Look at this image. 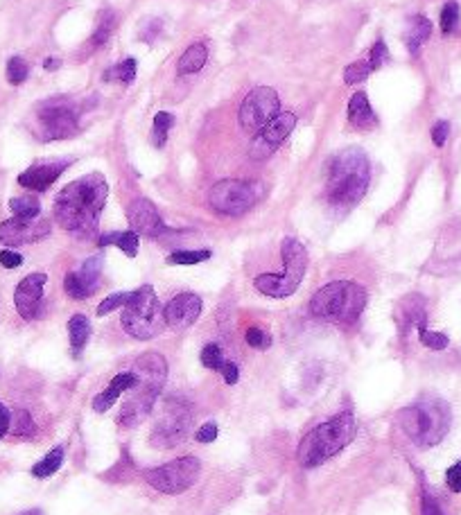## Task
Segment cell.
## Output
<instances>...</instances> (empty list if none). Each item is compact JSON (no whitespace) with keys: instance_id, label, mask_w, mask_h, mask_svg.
<instances>
[{"instance_id":"8","label":"cell","mask_w":461,"mask_h":515,"mask_svg":"<svg viewBox=\"0 0 461 515\" xmlns=\"http://www.w3.org/2000/svg\"><path fill=\"white\" fill-rule=\"evenodd\" d=\"M122 328L134 339H152L166 328L163 308L152 285H143L131 292V297L122 310Z\"/></svg>"},{"instance_id":"34","label":"cell","mask_w":461,"mask_h":515,"mask_svg":"<svg viewBox=\"0 0 461 515\" xmlns=\"http://www.w3.org/2000/svg\"><path fill=\"white\" fill-rule=\"evenodd\" d=\"M30 75V66L25 64V59L21 57H11L7 61V82L14 84V86H21L25 79Z\"/></svg>"},{"instance_id":"12","label":"cell","mask_w":461,"mask_h":515,"mask_svg":"<svg viewBox=\"0 0 461 515\" xmlns=\"http://www.w3.org/2000/svg\"><path fill=\"white\" fill-rule=\"evenodd\" d=\"M190 423H192V411L185 407V404L168 400L152 429L149 443H152V448H161V450L179 445L185 441V436H188Z\"/></svg>"},{"instance_id":"3","label":"cell","mask_w":461,"mask_h":515,"mask_svg":"<svg viewBox=\"0 0 461 515\" xmlns=\"http://www.w3.org/2000/svg\"><path fill=\"white\" fill-rule=\"evenodd\" d=\"M134 375H136V382L127 391L129 398L122 404V411L118 419L120 425L124 427L139 425L149 414V409L154 407L161 389H163L168 380V362L161 353H145L134 364Z\"/></svg>"},{"instance_id":"48","label":"cell","mask_w":461,"mask_h":515,"mask_svg":"<svg viewBox=\"0 0 461 515\" xmlns=\"http://www.w3.org/2000/svg\"><path fill=\"white\" fill-rule=\"evenodd\" d=\"M9 425H11V414H9V409L5 407V404L0 402V438L9 432Z\"/></svg>"},{"instance_id":"36","label":"cell","mask_w":461,"mask_h":515,"mask_svg":"<svg viewBox=\"0 0 461 515\" xmlns=\"http://www.w3.org/2000/svg\"><path fill=\"white\" fill-rule=\"evenodd\" d=\"M418 339L425 348H432V350H445L448 348V337L443 333H434V330H428L425 326L418 328Z\"/></svg>"},{"instance_id":"24","label":"cell","mask_w":461,"mask_h":515,"mask_svg":"<svg viewBox=\"0 0 461 515\" xmlns=\"http://www.w3.org/2000/svg\"><path fill=\"white\" fill-rule=\"evenodd\" d=\"M97 244L99 247H111V244H116L122 253H127L129 258H136V253H139V233H134V231L104 233V236H99Z\"/></svg>"},{"instance_id":"33","label":"cell","mask_w":461,"mask_h":515,"mask_svg":"<svg viewBox=\"0 0 461 515\" xmlns=\"http://www.w3.org/2000/svg\"><path fill=\"white\" fill-rule=\"evenodd\" d=\"M210 258L208 249H199V251H174L168 255V265H197L204 262Z\"/></svg>"},{"instance_id":"39","label":"cell","mask_w":461,"mask_h":515,"mask_svg":"<svg viewBox=\"0 0 461 515\" xmlns=\"http://www.w3.org/2000/svg\"><path fill=\"white\" fill-rule=\"evenodd\" d=\"M457 23H459V5L455 0H450V3H445L441 9V32L450 34L457 28Z\"/></svg>"},{"instance_id":"35","label":"cell","mask_w":461,"mask_h":515,"mask_svg":"<svg viewBox=\"0 0 461 515\" xmlns=\"http://www.w3.org/2000/svg\"><path fill=\"white\" fill-rule=\"evenodd\" d=\"M202 364L206 366V369H210V371H219L222 373V369H224V353H222V348L217 346V343H208V346H204V350H202Z\"/></svg>"},{"instance_id":"18","label":"cell","mask_w":461,"mask_h":515,"mask_svg":"<svg viewBox=\"0 0 461 515\" xmlns=\"http://www.w3.org/2000/svg\"><path fill=\"white\" fill-rule=\"evenodd\" d=\"M127 222H129L131 231L139 233V236L158 238V236H166V233H170V228L166 226V222L158 215V208L149 199H145V197L129 204Z\"/></svg>"},{"instance_id":"25","label":"cell","mask_w":461,"mask_h":515,"mask_svg":"<svg viewBox=\"0 0 461 515\" xmlns=\"http://www.w3.org/2000/svg\"><path fill=\"white\" fill-rule=\"evenodd\" d=\"M206 59H208V50H206L204 43L190 45L188 50L181 55L179 64H177L179 75H190V72H199V70L206 66Z\"/></svg>"},{"instance_id":"23","label":"cell","mask_w":461,"mask_h":515,"mask_svg":"<svg viewBox=\"0 0 461 515\" xmlns=\"http://www.w3.org/2000/svg\"><path fill=\"white\" fill-rule=\"evenodd\" d=\"M430 34H432V23L430 18H425L423 14H416L407 21V30H405V45L409 55H418L421 48L430 41Z\"/></svg>"},{"instance_id":"9","label":"cell","mask_w":461,"mask_h":515,"mask_svg":"<svg viewBox=\"0 0 461 515\" xmlns=\"http://www.w3.org/2000/svg\"><path fill=\"white\" fill-rule=\"evenodd\" d=\"M199 472H202V463H199L197 457H181L158 465V468L143 470V477L158 493L179 495V493H185L199 480Z\"/></svg>"},{"instance_id":"44","label":"cell","mask_w":461,"mask_h":515,"mask_svg":"<svg viewBox=\"0 0 461 515\" xmlns=\"http://www.w3.org/2000/svg\"><path fill=\"white\" fill-rule=\"evenodd\" d=\"M448 133H450V125H448L445 120H439L437 125L432 127V140L437 147H443L445 140H448Z\"/></svg>"},{"instance_id":"43","label":"cell","mask_w":461,"mask_h":515,"mask_svg":"<svg viewBox=\"0 0 461 515\" xmlns=\"http://www.w3.org/2000/svg\"><path fill=\"white\" fill-rule=\"evenodd\" d=\"M195 438L199 441V443H213V441L217 438V425L215 423H204L197 429Z\"/></svg>"},{"instance_id":"21","label":"cell","mask_w":461,"mask_h":515,"mask_svg":"<svg viewBox=\"0 0 461 515\" xmlns=\"http://www.w3.org/2000/svg\"><path fill=\"white\" fill-rule=\"evenodd\" d=\"M134 382H136V375H134V371L118 373L114 380H111L109 387L102 391V394L95 396V400H93V409H95L97 414H104L107 409L114 407V404L118 402V398L124 394V391H129V389L134 387Z\"/></svg>"},{"instance_id":"14","label":"cell","mask_w":461,"mask_h":515,"mask_svg":"<svg viewBox=\"0 0 461 515\" xmlns=\"http://www.w3.org/2000/svg\"><path fill=\"white\" fill-rule=\"evenodd\" d=\"M102 280V255L86 258L77 272H70L64 278V289L70 299L84 301L93 297Z\"/></svg>"},{"instance_id":"28","label":"cell","mask_w":461,"mask_h":515,"mask_svg":"<svg viewBox=\"0 0 461 515\" xmlns=\"http://www.w3.org/2000/svg\"><path fill=\"white\" fill-rule=\"evenodd\" d=\"M116 21L118 18H116V11L114 9H104L102 14H99L95 32H93V39H91L93 48H102L109 41V36L114 34V30H116Z\"/></svg>"},{"instance_id":"2","label":"cell","mask_w":461,"mask_h":515,"mask_svg":"<svg viewBox=\"0 0 461 515\" xmlns=\"http://www.w3.org/2000/svg\"><path fill=\"white\" fill-rule=\"evenodd\" d=\"M371 163L362 147H346L332 158L328 170L326 197L332 206L351 208L367 194Z\"/></svg>"},{"instance_id":"46","label":"cell","mask_w":461,"mask_h":515,"mask_svg":"<svg viewBox=\"0 0 461 515\" xmlns=\"http://www.w3.org/2000/svg\"><path fill=\"white\" fill-rule=\"evenodd\" d=\"M421 515H445L437 502L432 499V495L428 493H423V499H421Z\"/></svg>"},{"instance_id":"1","label":"cell","mask_w":461,"mask_h":515,"mask_svg":"<svg viewBox=\"0 0 461 515\" xmlns=\"http://www.w3.org/2000/svg\"><path fill=\"white\" fill-rule=\"evenodd\" d=\"M109 186L102 175H86L57 194L55 219L59 226L77 238H91L97 231L99 215L104 211Z\"/></svg>"},{"instance_id":"5","label":"cell","mask_w":461,"mask_h":515,"mask_svg":"<svg viewBox=\"0 0 461 515\" xmlns=\"http://www.w3.org/2000/svg\"><path fill=\"white\" fill-rule=\"evenodd\" d=\"M398 425L418 448H432L443 441L450 429V407L434 396H425L398 414Z\"/></svg>"},{"instance_id":"32","label":"cell","mask_w":461,"mask_h":515,"mask_svg":"<svg viewBox=\"0 0 461 515\" xmlns=\"http://www.w3.org/2000/svg\"><path fill=\"white\" fill-rule=\"evenodd\" d=\"M371 72H373V68H371L369 61H355V64L346 66V70H344V82L348 86H357V84H362L371 75Z\"/></svg>"},{"instance_id":"31","label":"cell","mask_w":461,"mask_h":515,"mask_svg":"<svg viewBox=\"0 0 461 515\" xmlns=\"http://www.w3.org/2000/svg\"><path fill=\"white\" fill-rule=\"evenodd\" d=\"M136 77V59H124L114 68H109L104 72L107 82H120V84H131Z\"/></svg>"},{"instance_id":"10","label":"cell","mask_w":461,"mask_h":515,"mask_svg":"<svg viewBox=\"0 0 461 515\" xmlns=\"http://www.w3.org/2000/svg\"><path fill=\"white\" fill-rule=\"evenodd\" d=\"M263 188L254 181H240V179H222L217 181L208 192V201L213 211L222 215L238 217L244 215L249 208H254L260 199Z\"/></svg>"},{"instance_id":"38","label":"cell","mask_w":461,"mask_h":515,"mask_svg":"<svg viewBox=\"0 0 461 515\" xmlns=\"http://www.w3.org/2000/svg\"><path fill=\"white\" fill-rule=\"evenodd\" d=\"M9 429H11V434H16V436H30V434L34 432V423H32V419H30V414H28V411H23V409H18V411L14 414V419H11Z\"/></svg>"},{"instance_id":"6","label":"cell","mask_w":461,"mask_h":515,"mask_svg":"<svg viewBox=\"0 0 461 515\" xmlns=\"http://www.w3.org/2000/svg\"><path fill=\"white\" fill-rule=\"evenodd\" d=\"M367 305V289L351 280H335L315 292L310 312L332 323H355Z\"/></svg>"},{"instance_id":"26","label":"cell","mask_w":461,"mask_h":515,"mask_svg":"<svg viewBox=\"0 0 461 515\" xmlns=\"http://www.w3.org/2000/svg\"><path fill=\"white\" fill-rule=\"evenodd\" d=\"M68 337L75 353H80L91 337V321L84 314H75L68 321Z\"/></svg>"},{"instance_id":"42","label":"cell","mask_w":461,"mask_h":515,"mask_svg":"<svg viewBox=\"0 0 461 515\" xmlns=\"http://www.w3.org/2000/svg\"><path fill=\"white\" fill-rule=\"evenodd\" d=\"M445 484L452 493H461V461H457L455 465H450L445 472Z\"/></svg>"},{"instance_id":"49","label":"cell","mask_w":461,"mask_h":515,"mask_svg":"<svg viewBox=\"0 0 461 515\" xmlns=\"http://www.w3.org/2000/svg\"><path fill=\"white\" fill-rule=\"evenodd\" d=\"M59 66H61V61H59V59H45V61H43V68H45V70H55V68H59Z\"/></svg>"},{"instance_id":"47","label":"cell","mask_w":461,"mask_h":515,"mask_svg":"<svg viewBox=\"0 0 461 515\" xmlns=\"http://www.w3.org/2000/svg\"><path fill=\"white\" fill-rule=\"evenodd\" d=\"M222 375H224V382H227V384H238V380H240V371H238V366L231 364V362L224 364Z\"/></svg>"},{"instance_id":"16","label":"cell","mask_w":461,"mask_h":515,"mask_svg":"<svg viewBox=\"0 0 461 515\" xmlns=\"http://www.w3.org/2000/svg\"><path fill=\"white\" fill-rule=\"evenodd\" d=\"M296 127V116L285 111L273 118L265 129H260L256 133V138L251 143V156L254 158H267L276 147L290 136L292 129Z\"/></svg>"},{"instance_id":"41","label":"cell","mask_w":461,"mask_h":515,"mask_svg":"<svg viewBox=\"0 0 461 515\" xmlns=\"http://www.w3.org/2000/svg\"><path fill=\"white\" fill-rule=\"evenodd\" d=\"M389 61V48L384 45V41H376V45L371 48V59L369 64L373 70H378L380 66H384Z\"/></svg>"},{"instance_id":"22","label":"cell","mask_w":461,"mask_h":515,"mask_svg":"<svg viewBox=\"0 0 461 515\" xmlns=\"http://www.w3.org/2000/svg\"><path fill=\"white\" fill-rule=\"evenodd\" d=\"M348 120L357 129H371L378 125V116L373 113L371 102L364 91H357L348 102Z\"/></svg>"},{"instance_id":"7","label":"cell","mask_w":461,"mask_h":515,"mask_svg":"<svg viewBox=\"0 0 461 515\" xmlns=\"http://www.w3.org/2000/svg\"><path fill=\"white\" fill-rule=\"evenodd\" d=\"M283 255V272L281 274H263L254 280L260 294L271 299H288L298 289L308 269V251L298 240L285 238L281 244Z\"/></svg>"},{"instance_id":"11","label":"cell","mask_w":461,"mask_h":515,"mask_svg":"<svg viewBox=\"0 0 461 515\" xmlns=\"http://www.w3.org/2000/svg\"><path fill=\"white\" fill-rule=\"evenodd\" d=\"M36 118H39L43 140H61L77 133L80 109L66 97H55L39 106Z\"/></svg>"},{"instance_id":"37","label":"cell","mask_w":461,"mask_h":515,"mask_svg":"<svg viewBox=\"0 0 461 515\" xmlns=\"http://www.w3.org/2000/svg\"><path fill=\"white\" fill-rule=\"evenodd\" d=\"M129 297H131V292H118V294H111L109 299H104L102 303L97 305V316H104V314L114 312V310H118V308H124V305H127V301H129Z\"/></svg>"},{"instance_id":"15","label":"cell","mask_w":461,"mask_h":515,"mask_svg":"<svg viewBox=\"0 0 461 515\" xmlns=\"http://www.w3.org/2000/svg\"><path fill=\"white\" fill-rule=\"evenodd\" d=\"M50 236V222L48 219H23L11 217L0 224V242L9 247H21V244H32Z\"/></svg>"},{"instance_id":"30","label":"cell","mask_w":461,"mask_h":515,"mask_svg":"<svg viewBox=\"0 0 461 515\" xmlns=\"http://www.w3.org/2000/svg\"><path fill=\"white\" fill-rule=\"evenodd\" d=\"M172 125H174V116H172V113H168V111H158V113L154 116V127H152V145H154V147H158V150H161V147L166 145L168 133H170Z\"/></svg>"},{"instance_id":"50","label":"cell","mask_w":461,"mask_h":515,"mask_svg":"<svg viewBox=\"0 0 461 515\" xmlns=\"http://www.w3.org/2000/svg\"><path fill=\"white\" fill-rule=\"evenodd\" d=\"M25 515H39V513H25Z\"/></svg>"},{"instance_id":"17","label":"cell","mask_w":461,"mask_h":515,"mask_svg":"<svg viewBox=\"0 0 461 515\" xmlns=\"http://www.w3.org/2000/svg\"><path fill=\"white\" fill-rule=\"evenodd\" d=\"M48 283L45 274H30L25 276L16 292H14V303L18 314L25 321H32V319H39L43 312V287Z\"/></svg>"},{"instance_id":"45","label":"cell","mask_w":461,"mask_h":515,"mask_svg":"<svg viewBox=\"0 0 461 515\" xmlns=\"http://www.w3.org/2000/svg\"><path fill=\"white\" fill-rule=\"evenodd\" d=\"M0 265L5 269H16L23 265V255L16 253V251H9V249H3L0 251Z\"/></svg>"},{"instance_id":"20","label":"cell","mask_w":461,"mask_h":515,"mask_svg":"<svg viewBox=\"0 0 461 515\" xmlns=\"http://www.w3.org/2000/svg\"><path fill=\"white\" fill-rule=\"evenodd\" d=\"M70 165L68 158L64 161H43V163H34L32 167H28L18 177V183L23 188L34 190V192H45L53 183L64 175V170Z\"/></svg>"},{"instance_id":"19","label":"cell","mask_w":461,"mask_h":515,"mask_svg":"<svg viewBox=\"0 0 461 515\" xmlns=\"http://www.w3.org/2000/svg\"><path fill=\"white\" fill-rule=\"evenodd\" d=\"M199 314H202V299L197 297V294H179V297H174L163 310V316H166V326H170L172 330H185L190 328Z\"/></svg>"},{"instance_id":"4","label":"cell","mask_w":461,"mask_h":515,"mask_svg":"<svg viewBox=\"0 0 461 515\" xmlns=\"http://www.w3.org/2000/svg\"><path fill=\"white\" fill-rule=\"evenodd\" d=\"M357 425L353 414H340L335 419L317 425L315 429L303 436L301 445L296 450V459L303 468H317L330 457L340 455V452L355 438Z\"/></svg>"},{"instance_id":"29","label":"cell","mask_w":461,"mask_h":515,"mask_svg":"<svg viewBox=\"0 0 461 515\" xmlns=\"http://www.w3.org/2000/svg\"><path fill=\"white\" fill-rule=\"evenodd\" d=\"M9 211L14 213V217H23V219H36L41 213V204L32 194H23V197H14L9 199Z\"/></svg>"},{"instance_id":"27","label":"cell","mask_w":461,"mask_h":515,"mask_svg":"<svg viewBox=\"0 0 461 515\" xmlns=\"http://www.w3.org/2000/svg\"><path fill=\"white\" fill-rule=\"evenodd\" d=\"M61 463H64V450L55 448V450H50L39 463L34 465L32 475L36 477V480H48V477H53L61 468Z\"/></svg>"},{"instance_id":"40","label":"cell","mask_w":461,"mask_h":515,"mask_svg":"<svg viewBox=\"0 0 461 515\" xmlns=\"http://www.w3.org/2000/svg\"><path fill=\"white\" fill-rule=\"evenodd\" d=\"M246 343L251 348H258V350H265L269 348V343H271V337L265 333V330H260V328H249L246 330V335H244Z\"/></svg>"},{"instance_id":"13","label":"cell","mask_w":461,"mask_h":515,"mask_svg":"<svg viewBox=\"0 0 461 515\" xmlns=\"http://www.w3.org/2000/svg\"><path fill=\"white\" fill-rule=\"evenodd\" d=\"M281 113V100L278 93L269 86H258L249 93L240 104V125L249 133H258L265 129L269 122Z\"/></svg>"}]
</instances>
